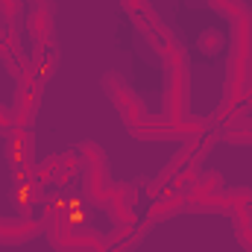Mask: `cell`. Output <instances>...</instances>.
<instances>
[{
	"label": "cell",
	"mask_w": 252,
	"mask_h": 252,
	"mask_svg": "<svg viewBox=\"0 0 252 252\" xmlns=\"http://www.w3.org/2000/svg\"><path fill=\"white\" fill-rule=\"evenodd\" d=\"M208 3H211V6H217V9H223V12H229V15H235V18L244 12V6H241L238 0H208Z\"/></svg>",
	"instance_id": "obj_4"
},
{
	"label": "cell",
	"mask_w": 252,
	"mask_h": 252,
	"mask_svg": "<svg viewBox=\"0 0 252 252\" xmlns=\"http://www.w3.org/2000/svg\"><path fill=\"white\" fill-rule=\"evenodd\" d=\"M27 147H30V138H27L24 132H18V135H12V138H9V144H6V158H9V161H15V164H21V161H27V158H30V153H27Z\"/></svg>",
	"instance_id": "obj_3"
},
{
	"label": "cell",
	"mask_w": 252,
	"mask_h": 252,
	"mask_svg": "<svg viewBox=\"0 0 252 252\" xmlns=\"http://www.w3.org/2000/svg\"><path fill=\"white\" fill-rule=\"evenodd\" d=\"M164 59L170 67V91H167V109H170V118L179 121L185 115V103H188V79H185V59L182 53L167 44L164 47Z\"/></svg>",
	"instance_id": "obj_1"
},
{
	"label": "cell",
	"mask_w": 252,
	"mask_h": 252,
	"mask_svg": "<svg viewBox=\"0 0 252 252\" xmlns=\"http://www.w3.org/2000/svg\"><path fill=\"white\" fill-rule=\"evenodd\" d=\"M250 70H252V15L244 9L238 15V50H235V62H232V82L241 91L247 88Z\"/></svg>",
	"instance_id": "obj_2"
}]
</instances>
